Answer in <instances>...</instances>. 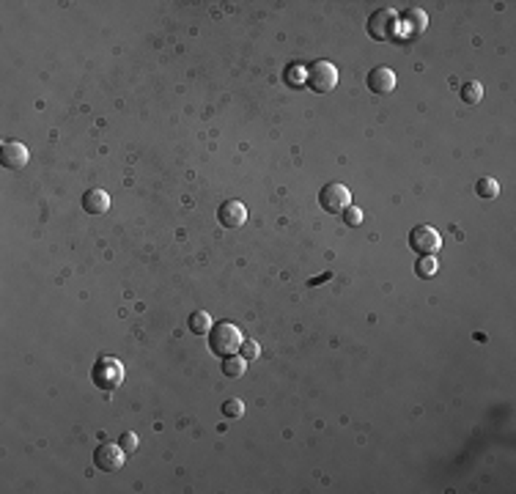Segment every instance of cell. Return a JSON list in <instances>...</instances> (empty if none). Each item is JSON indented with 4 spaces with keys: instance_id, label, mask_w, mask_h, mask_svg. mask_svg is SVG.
I'll return each instance as SVG.
<instances>
[{
    "instance_id": "obj_1",
    "label": "cell",
    "mask_w": 516,
    "mask_h": 494,
    "mask_svg": "<svg viewBox=\"0 0 516 494\" xmlns=\"http://www.w3.org/2000/svg\"><path fill=\"white\" fill-rule=\"evenodd\" d=\"M242 341H245L242 330L231 322H217L215 327L209 330V349L215 352L217 357H231V354H239Z\"/></svg>"
},
{
    "instance_id": "obj_2",
    "label": "cell",
    "mask_w": 516,
    "mask_h": 494,
    "mask_svg": "<svg viewBox=\"0 0 516 494\" xmlns=\"http://www.w3.org/2000/svg\"><path fill=\"white\" fill-rule=\"evenodd\" d=\"M368 36L376 42H390L398 36V14L393 9H376L368 17Z\"/></svg>"
},
{
    "instance_id": "obj_3",
    "label": "cell",
    "mask_w": 516,
    "mask_h": 494,
    "mask_svg": "<svg viewBox=\"0 0 516 494\" xmlns=\"http://www.w3.org/2000/svg\"><path fill=\"white\" fill-rule=\"evenodd\" d=\"M91 379L99 390H116L124 382V366L116 357H99L91 371Z\"/></svg>"
},
{
    "instance_id": "obj_4",
    "label": "cell",
    "mask_w": 516,
    "mask_h": 494,
    "mask_svg": "<svg viewBox=\"0 0 516 494\" xmlns=\"http://www.w3.org/2000/svg\"><path fill=\"white\" fill-rule=\"evenodd\" d=\"M308 86L313 94H332L338 88V69L330 61H316L308 66Z\"/></svg>"
},
{
    "instance_id": "obj_5",
    "label": "cell",
    "mask_w": 516,
    "mask_h": 494,
    "mask_svg": "<svg viewBox=\"0 0 516 494\" xmlns=\"http://www.w3.org/2000/svg\"><path fill=\"white\" fill-rule=\"evenodd\" d=\"M319 203H322V209L327 215H344L346 209L352 206V193L341 181H330V184H324L322 193H319Z\"/></svg>"
},
{
    "instance_id": "obj_6",
    "label": "cell",
    "mask_w": 516,
    "mask_h": 494,
    "mask_svg": "<svg viewBox=\"0 0 516 494\" xmlns=\"http://www.w3.org/2000/svg\"><path fill=\"white\" fill-rule=\"evenodd\" d=\"M409 247L417 253V256H437L439 247H442V237L434 225H415L409 231Z\"/></svg>"
},
{
    "instance_id": "obj_7",
    "label": "cell",
    "mask_w": 516,
    "mask_h": 494,
    "mask_svg": "<svg viewBox=\"0 0 516 494\" xmlns=\"http://www.w3.org/2000/svg\"><path fill=\"white\" fill-rule=\"evenodd\" d=\"M124 461H127V451L121 448V445H99L96 451H94V464L102 470V473H116V470H121L124 467Z\"/></svg>"
},
{
    "instance_id": "obj_8",
    "label": "cell",
    "mask_w": 516,
    "mask_h": 494,
    "mask_svg": "<svg viewBox=\"0 0 516 494\" xmlns=\"http://www.w3.org/2000/svg\"><path fill=\"white\" fill-rule=\"evenodd\" d=\"M28 159H30V154H28V146H25V143H20V140L3 143V149H0V162H3V168H9V171H22V168L28 165Z\"/></svg>"
},
{
    "instance_id": "obj_9",
    "label": "cell",
    "mask_w": 516,
    "mask_h": 494,
    "mask_svg": "<svg viewBox=\"0 0 516 494\" xmlns=\"http://www.w3.org/2000/svg\"><path fill=\"white\" fill-rule=\"evenodd\" d=\"M217 220L223 228H242L247 223V209L242 201H225L217 209Z\"/></svg>"
},
{
    "instance_id": "obj_10",
    "label": "cell",
    "mask_w": 516,
    "mask_h": 494,
    "mask_svg": "<svg viewBox=\"0 0 516 494\" xmlns=\"http://www.w3.org/2000/svg\"><path fill=\"white\" fill-rule=\"evenodd\" d=\"M368 91L376 94V96H385V94H393L396 88V72L390 66H376L374 72H368Z\"/></svg>"
},
{
    "instance_id": "obj_11",
    "label": "cell",
    "mask_w": 516,
    "mask_h": 494,
    "mask_svg": "<svg viewBox=\"0 0 516 494\" xmlns=\"http://www.w3.org/2000/svg\"><path fill=\"white\" fill-rule=\"evenodd\" d=\"M398 28H404V36L417 39V36H423V33H426V28H429V17H426V11H423V9H409V11H404V17L398 20Z\"/></svg>"
},
{
    "instance_id": "obj_12",
    "label": "cell",
    "mask_w": 516,
    "mask_h": 494,
    "mask_svg": "<svg viewBox=\"0 0 516 494\" xmlns=\"http://www.w3.org/2000/svg\"><path fill=\"white\" fill-rule=\"evenodd\" d=\"M83 209L88 215H105L110 209V195L105 190H88L83 195Z\"/></svg>"
},
{
    "instance_id": "obj_13",
    "label": "cell",
    "mask_w": 516,
    "mask_h": 494,
    "mask_svg": "<svg viewBox=\"0 0 516 494\" xmlns=\"http://www.w3.org/2000/svg\"><path fill=\"white\" fill-rule=\"evenodd\" d=\"M245 371H247V360H245L242 354L223 357V374H225L228 379H239V376H245Z\"/></svg>"
},
{
    "instance_id": "obj_14",
    "label": "cell",
    "mask_w": 516,
    "mask_h": 494,
    "mask_svg": "<svg viewBox=\"0 0 516 494\" xmlns=\"http://www.w3.org/2000/svg\"><path fill=\"white\" fill-rule=\"evenodd\" d=\"M212 327H215V322H212V316L206 310H195L193 316H190V330H193L195 335H209Z\"/></svg>"
},
{
    "instance_id": "obj_15",
    "label": "cell",
    "mask_w": 516,
    "mask_h": 494,
    "mask_svg": "<svg viewBox=\"0 0 516 494\" xmlns=\"http://www.w3.org/2000/svg\"><path fill=\"white\" fill-rule=\"evenodd\" d=\"M475 193L481 195V198H486V201H495L497 195H500V181L492 179V176H486V179H481L475 184Z\"/></svg>"
},
{
    "instance_id": "obj_16",
    "label": "cell",
    "mask_w": 516,
    "mask_h": 494,
    "mask_svg": "<svg viewBox=\"0 0 516 494\" xmlns=\"http://www.w3.org/2000/svg\"><path fill=\"white\" fill-rule=\"evenodd\" d=\"M415 272H417V278L431 280L434 275H437V272H439V264H437V258H434V256H420L417 266H415Z\"/></svg>"
},
{
    "instance_id": "obj_17",
    "label": "cell",
    "mask_w": 516,
    "mask_h": 494,
    "mask_svg": "<svg viewBox=\"0 0 516 494\" xmlns=\"http://www.w3.org/2000/svg\"><path fill=\"white\" fill-rule=\"evenodd\" d=\"M286 83H288V86H297V88H300L302 83H308V66H302V64L288 66V69H286Z\"/></svg>"
},
{
    "instance_id": "obj_18",
    "label": "cell",
    "mask_w": 516,
    "mask_h": 494,
    "mask_svg": "<svg viewBox=\"0 0 516 494\" xmlns=\"http://www.w3.org/2000/svg\"><path fill=\"white\" fill-rule=\"evenodd\" d=\"M461 99H464V102H467V105H478V102H481V99H483V86H481V83H464V86H461Z\"/></svg>"
},
{
    "instance_id": "obj_19",
    "label": "cell",
    "mask_w": 516,
    "mask_h": 494,
    "mask_svg": "<svg viewBox=\"0 0 516 494\" xmlns=\"http://www.w3.org/2000/svg\"><path fill=\"white\" fill-rule=\"evenodd\" d=\"M223 415H225V417H242V415H245V404H242L239 398H231V401L223 404Z\"/></svg>"
},
{
    "instance_id": "obj_20",
    "label": "cell",
    "mask_w": 516,
    "mask_h": 494,
    "mask_svg": "<svg viewBox=\"0 0 516 494\" xmlns=\"http://www.w3.org/2000/svg\"><path fill=\"white\" fill-rule=\"evenodd\" d=\"M118 445L127 451V456L129 453H135L138 451V434H135V431H124V434H121V439H118Z\"/></svg>"
},
{
    "instance_id": "obj_21",
    "label": "cell",
    "mask_w": 516,
    "mask_h": 494,
    "mask_svg": "<svg viewBox=\"0 0 516 494\" xmlns=\"http://www.w3.org/2000/svg\"><path fill=\"white\" fill-rule=\"evenodd\" d=\"M258 352H261V349H258L256 341H250V338H245V341H242V349H239V354H242L245 360H256Z\"/></svg>"
},
{
    "instance_id": "obj_22",
    "label": "cell",
    "mask_w": 516,
    "mask_h": 494,
    "mask_svg": "<svg viewBox=\"0 0 516 494\" xmlns=\"http://www.w3.org/2000/svg\"><path fill=\"white\" fill-rule=\"evenodd\" d=\"M344 220H346V225H352V228H354V225H360V223H363V212H360L357 206H349V209L344 212Z\"/></svg>"
}]
</instances>
